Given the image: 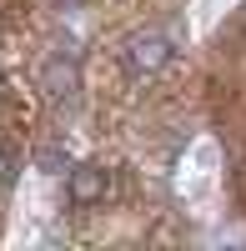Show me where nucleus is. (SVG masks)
I'll list each match as a JSON object with an SVG mask.
<instances>
[{
    "label": "nucleus",
    "instance_id": "f257e3e1",
    "mask_svg": "<svg viewBox=\"0 0 246 251\" xmlns=\"http://www.w3.org/2000/svg\"><path fill=\"white\" fill-rule=\"evenodd\" d=\"M171 60H176V40L161 35V30H141V35H131L126 46H121V71H126L131 80H156V75H166Z\"/></svg>",
    "mask_w": 246,
    "mask_h": 251
},
{
    "label": "nucleus",
    "instance_id": "f03ea898",
    "mask_svg": "<svg viewBox=\"0 0 246 251\" xmlns=\"http://www.w3.org/2000/svg\"><path fill=\"white\" fill-rule=\"evenodd\" d=\"M66 196H71V206H100V201H111V171L96 166V161L71 166V171H66Z\"/></svg>",
    "mask_w": 246,
    "mask_h": 251
},
{
    "label": "nucleus",
    "instance_id": "7ed1b4c3",
    "mask_svg": "<svg viewBox=\"0 0 246 251\" xmlns=\"http://www.w3.org/2000/svg\"><path fill=\"white\" fill-rule=\"evenodd\" d=\"M40 86H46V100H55V106H71V96H75V86H80L75 60L50 55V60H46V71H40Z\"/></svg>",
    "mask_w": 246,
    "mask_h": 251
},
{
    "label": "nucleus",
    "instance_id": "20e7f679",
    "mask_svg": "<svg viewBox=\"0 0 246 251\" xmlns=\"http://www.w3.org/2000/svg\"><path fill=\"white\" fill-rule=\"evenodd\" d=\"M5 176H10V156L0 151V186H5Z\"/></svg>",
    "mask_w": 246,
    "mask_h": 251
}]
</instances>
